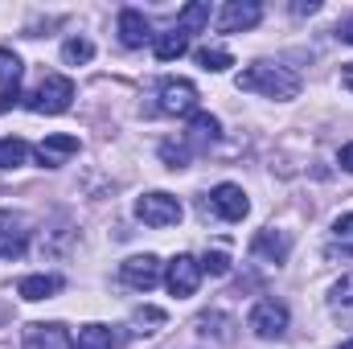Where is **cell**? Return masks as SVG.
I'll return each instance as SVG.
<instances>
[{"label": "cell", "instance_id": "29", "mask_svg": "<svg viewBox=\"0 0 353 349\" xmlns=\"http://www.w3.org/2000/svg\"><path fill=\"white\" fill-rule=\"evenodd\" d=\"M337 37H341V41H350V46H353V17H345V21H341V29H337Z\"/></svg>", "mask_w": 353, "mask_h": 349}, {"label": "cell", "instance_id": "17", "mask_svg": "<svg viewBox=\"0 0 353 349\" xmlns=\"http://www.w3.org/2000/svg\"><path fill=\"white\" fill-rule=\"evenodd\" d=\"M210 25V0H193V4H185L181 12H176V33H197V29H205Z\"/></svg>", "mask_w": 353, "mask_h": 349}, {"label": "cell", "instance_id": "1", "mask_svg": "<svg viewBox=\"0 0 353 349\" xmlns=\"http://www.w3.org/2000/svg\"><path fill=\"white\" fill-rule=\"evenodd\" d=\"M234 83H239V90H251V94H263V99H296L300 94V79L288 66H275V62L247 66Z\"/></svg>", "mask_w": 353, "mask_h": 349}, {"label": "cell", "instance_id": "11", "mask_svg": "<svg viewBox=\"0 0 353 349\" xmlns=\"http://www.w3.org/2000/svg\"><path fill=\"white\" fill-rule=\"evenodd\" d=\"M83 144H79V136H66V132H54V136H46L41 144H37V161L46 165V169H58L66 157H74Z\"/></svg>", "mask_w": 353, "mask_h": 349}, {"label": "cell", "instance_id": "13", "mask_svg": "<svg viewBox=\"0 0 353 349\" xmlns=\"http://www.w3.org/2000/svg\"><path fill=\"white\" fill-rule=\"evenodd\" d=\"M25 349H74L66 325H29L25 329Z\"/></svg>", "mask_w": 353, "mask_h": 349}, {"label": "cell", "instance_id": "28", "mask_svg": "<svg viewBox=\"0 0 353 349\" xmlns=\"http://www.w3.org/2000/svg\"><path fill=\"white\" fill-rule=\"evenodd\" d=\"M316 8H321V4H316V0H308V4H304V0H300V4H292V12H296V17H308V12H316Z\"/></svg>", "mask_w": 353, "mask_h": 349}, {"label": "cell", "instance_id": "8", "mask_svg": "<svg viewBox=\"0 0 353 349\" xmlns=\"http://www.w3.org/2000/svg\"><path fill=\"white\" fill-rule=\"evenodd\" d=\"M21 74H25L21 58L12 50H0V115L17 107V99H21Z\"/></svg>", "mask_w": 353, "mask_h": 349}, {"label": "cell", "instance_id": "12", "mask_svg": "<svg viewBox=\"0 0 353 349\" xmlns=\"http://www.w3.org/2000/svg\"><path fill=\"white\" fill-rule=\"evenodd\" d=\"M119 41L128 50H140L144 41H152V25H148V17L140 8H123L119 12Z\"/></svg>", "mask_w": 353, "mask_h": 349}, {"label": "cell", "instance_id": "32", "mask_svg": "<svg viewBox=\"0 0 353 349\" xmlns=\"http://www.w3.org/2000/svg\"><path fill=\"white\" fill-rule=\"evenodd\" d=\"M341 349H353V341H345V346H341Z\"/></svg>", "mask_w": 353, "mask_h": 349}, {"label": "cell", "instance_id": "15", "mask_svg": "<svg viewBox=\"0 0 353 349\" xmlns=\"http://www.w3.org/2000/svg\"><path fill=\"white\" fill-rule=\"evenodd\" d=\"M218 136H222L218 115H210V111H193V119H189V144H193V148H205V144H214Z\"/></svg>", "mask_w": 353, "mask_h": 349}, {"label": "cell", "instance_id": "5", "mask_svg": "<svg viewBox=\"0 0 353 349\" xmlns=\"http://www.w3.org/2000/svg\"><path fill=\"white\" fill-rule=\"evenodd\" d=\"M247 325L255 329V337H283V329H288V304H279V300H259V304L251 308Z\"/></svg>", "mask_w": 353, "mask_h": 349}, {"label": "cell", "instance_id": "16", "mask_svg": "<svg viewBox=\"0 0 353 349\" xmlns=\"http://www.w3.org/2000/svg\"><path fill=\"white\" fill-rule=\"evenodd\" d=\"M17 292H21V300H50L62 292V275H25L17 283Z\"/></svg>", "mask_w": 353, "mask_h": 349}, {"label": "cell", "instance_id": "20", "mask_svg": "<svg viewBox=\"0 0 353 349\" xmlns=\"http://www.w3.org/2000/svg\"><path fill=\"white\" fill-rule=\"evenodd\" d=\"M25 157H29V144L25 140H17V136L0 140V169H21Z\"/></svg>", "mask_w": 353, "mask_h": 349}, {"label": "cell", "instance_id": "2", "mask_svg": "<svg viewBox=\"0 0 353 349\" xmlns=\"http://www.w3.org/2000/svg\"><path fill=\"white\" fill-rule=\"evenodd\" d=\"M70 99H74V83L66 74H46L37 83V90L29 94V111H37V115H62V111H70Z\"/></svg>", "mask_w": 353, "mask_h": 349}, {"label": "cell", "instance_id": "24", "mask_svg": "<svg viewBox=\"0 0 353 349\" xmlns=\"http://www.w3.org/2000/svg\"><path fill=\"white\" fill-rule=\"evenodd\" d=\"M333 235H337L341 247H353V214H341V218L333 222Z\"/></svg>", "mask_w": 353, "mask_h": 349}, {"label": "cell", "instance_id": "3", "mask_svg": "<svg viewBox=\"0 0 353 349\" xmlns=\"http://www.w3.org/2000/svg\"><path fill=\"white\" fill-rule=\"evenodd\" d=\"M136 218L144 222V226H157V230H165V226H176L181 218H185V210H181V201H176L173 193H144L140 201H136Z\"/></svg>", "mask_w": 353, "mask_h": 349}, {"label": "cell", "instance_id": "30", "mask_svg": "<svg viewBox=\"0 0 353 349\" xmlns=\"http://www.w3.org/2000/svg\"><path fill=\"white\" fill-rule=\"evenodd\" d=\"M337 161H341V169H345V173H353V144L341 148V157H337Z\"/></svg>", "mask_w": 353, "mask_h": 349}, {"label": "cell", "instance_id": "7", "mask_svg": "<svg viewBox=\"0 0 353 349\" xmlns=\"http://www.w3.org/2000/svg\"><path fill=\"white\" fill-rule=\"evenodd\" d=\"M210 206H214V214H222L226 222H243V218L251 214V201H247V193H243L239 185H230V181L214 185V193H210Z\"/></svg>", "mask_w": 353, "mask_h": 349}, {"label": "cell", "instance_id": "31", "mask_svg": "<svg viewBox=\"0 0 353 349\" xmlns=\"http://www.w3.org/2000/svg\"><path fill=\"white\" fill-rule=\"evenodd\" d=\"M341 83L353 90V62H345V70H341Z\"/></svg>", "mask_w": 353, "mask_h": 349}, {"label": "cell", "instance_id": "25", "mask_svg": "<svg viewBox=\"0 0 353 349\" xmlns=\"http://www.w3.org/2000/svg\"><path fill=\"white\" fill-rule=\"evenodd\" d=\"M201 271H210V275H226V271H230V259H226L222 251H214V255L201 259Z\"/></svg>", "mask_w": 353, "mask_h": 349}, {"label": "cell", "instance_id": "10", "mask_svg": "<svg viewBox=\"0 0 353 349\" xmlns=\"http://www.w3.org/2000/svg\"><path fill=\"white\" fill-rule=\"evenodd\" d=\"M263 21V4L259 0H230L222 8V33H243V29H255Z\"/></svg>", "mask_w": 353, "mask_h": 349}, {"label": "cell", "instance_id": "19", "mask_svg": "<svg viewBox=\"0 0 353 349\" xmlns=\"http://www.w3.org/2000/svg\"><path fill=\"white\" fill-rule=\"evenodd\" d=\"M193 58H197V66L210 70V74H222L226 66H234V58H230L226 50H218V46H201V50H193Z\"/></svg>", "mask_w": 353, "mask_h": 349}, {"label": "cell", "instance_id": "26", "mask_svg": "<svg viewBox=\"0 0 353 349\" xmlns=\"http://www.w3.org/2000/svg\"><path fill=\"white\" fill-rule=\"evenodd\" d=\"M161 157L169 161V169H185V161H189V148H173V144H165V148H161Z\"/></svg>", "mask_w": 353, "mask_h": 349}, {"label": "cell", "instance_id": "14", "mask_svg": "<svg viewBox=\"0 0 353 349\" xmlns=\"http://www.w3.org/2000/svg\"><path fill=\"white\" fill-rule=\"evenodd\" d=\"M288 251H292V239H288L283 230H259L255 243H251V255H259V259H267V263H283Z\"/></svg>", "mask_w": 353, "mask_h": 349}, {"label": "cell", "instance_id": "27", "mask_svg": "<svg viewBox=\"0 0 353 349\" xmlns=\"http://www.w3.org/2000/svg\"><path fill=\"white\" fill-rule=\"evenodd\" d=\"M161 321H165L161 308H140V312H136V325H161Z\"/></svg>", "mask_w": 353, "mask_h": 349}, {"label": "cell", "instance_id": "21", "mask_svg": "<svg viewBox=\"0 0 353 349\" xmlns=\"http://www.w3.org/2000/svg\"><path fill=\"white\" fill-rule=\"evenodd\" d=\"M185 50H189V37H185V33H176V29L157 37V58H161V62H173V58H181Z\"/></svg>", "mask_w": 353, "mask_h": 349}, {"label": "cell", "instance_id": "23", "mask_svg": "<svg viewBox=\"0 0 353 349\" xmlns=\"http://www.w3.org/2000/svg\"><path fill=\"white\" fill-rule=\"evenodd\" d=\"M329 300H333V308H337V312H353V271H350V275H341V279L333 283V296H329Z\"/></svg>", "mask_w": 353, "mask_h": 349}, {"label": "cell", "instance_id": "22", "mask_svg": "<svg viewBox=\"0 0 353 349\" xmlns=\"http://www.w3.org/2000/svg\"><path fill=\"white\" fill-rule=\"evenodd\" d=\"M62 58H66L70 66H83V62H90V58H94V46H90L87 37H70V41L62 46Z\"/></svg>", "mask_w": 353, "mask_h": 349}, {"label": "cell", "instance_id": "6", "mask_svg": "<svg viewBox=\"0 0 353 349\" xmlns=\"http://www.w3.org/2000/svg\"><path fill=\"white\" fill-rule=\"evenodd\" d=\"M161 111L165 115H193L197 111V87L189 79H165L161 83Z\"/></svg>", "mask_w": 353, "mask_h": 349}, {"label": "cell", "instance_id": "9", "mask_svg": "<svg viewBox=\"0 0 353 349\" xmlns=\"http://www.w3.org/2000/svg\"><path fill=\"white\" fill-rule=\"evenodd\" d=\"M119 275H123V283H128V288L148 292V288H157V283H161V259H157V255H132V259L119 267Z\"/></svg>", "mask_w": 353, "mask_h": 349}, {"label": "cell", "instance_id": "18", "mask_svg": "<svg viewBox=\"0 0 353 349\" xmlns=\"http://www.w3.org/2000/svg\"><path fill=\"white\" fill-rule=\"evenodd\" d=\"M74 349H115V333L107 325H83Z\"/></svg>", "mask_w": 353, "mask_h": 349}, {"label": "cell", "instance_id": "4", "mask_svg": "<svg viewBox=\"0 0 353 349\" xmlns=\"http://www.w3.org/2000/svg\"><path fill=\"white\" fill-rule=\"evenodd\" d=\"M197 283H201V263L193 259V255H176L169 263V271H165V288L173 292L176 300H185V296L197 292Z\"/></svg>", "mask_w": 353, "mask_h": 349}]
</instances>
